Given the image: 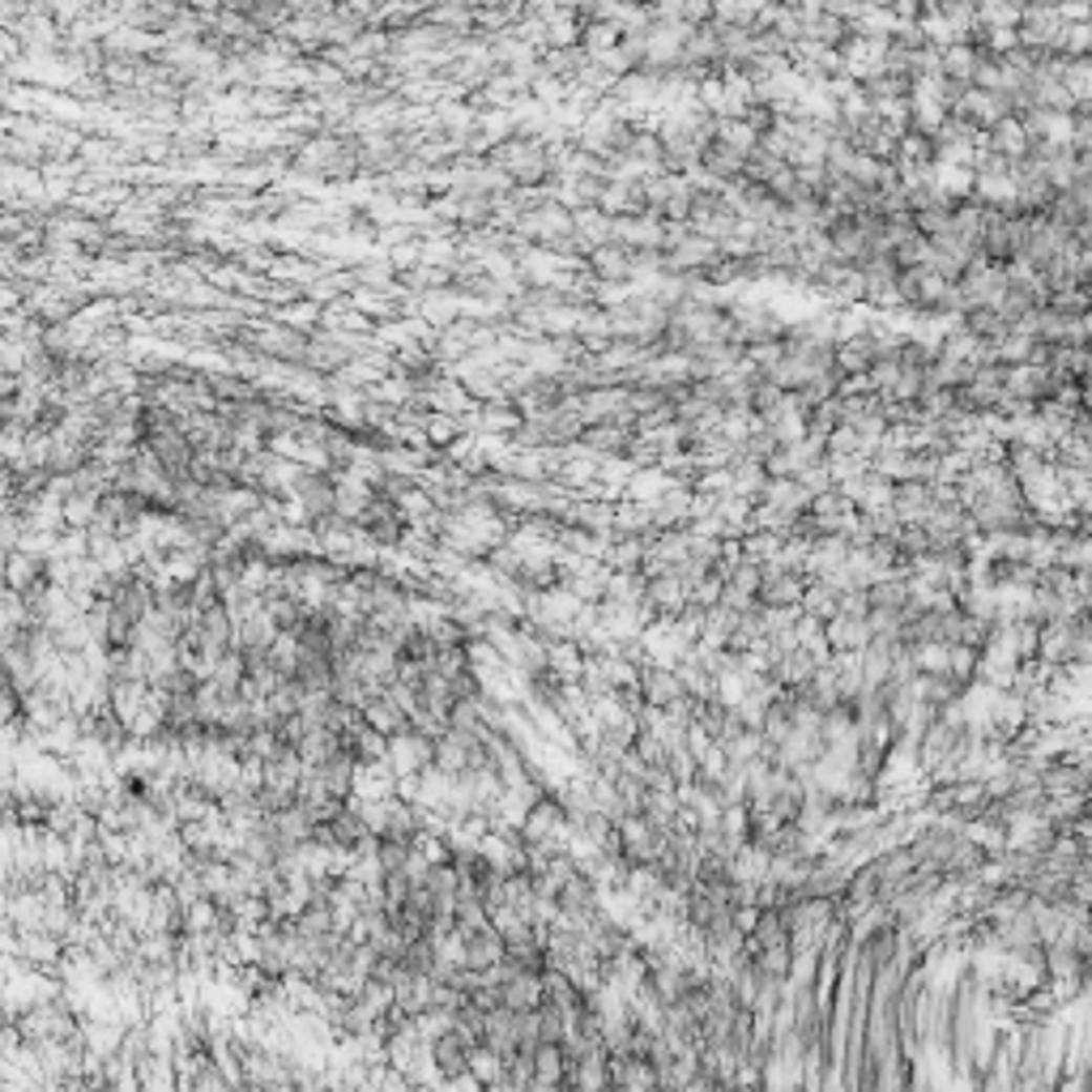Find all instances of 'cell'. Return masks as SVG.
<instances>
[{"label": "cell", "instance_id": "obj_1", "mask_svg": "<svg viewBox=\"0 0 1092 1092\" xmlns=\"http://www.w3.org/2000/svg\"><path fill=\"white\" fill-rule=\"evenodd\" d=\"M615 841H619V854L631 862V866H649L654 854H658V841H662V828L640 815V811H627L619 823H615Z\"/></svg>", "mask_w": 1092, "mask_h": 1092}, {"label": "cell", "instance_id": "obj_2", "mask_svg": "<svg viewBox=\"0 0 1092 1092\" xmlns=\"http://www.w3.org/2000/svg\"><path fill=\"white\" fill-rule=\"evenodd\" d=\"M636 687H640L645 709H675V704L687 695L679 670L666 666V662H645V666H640V670H636Z\"/></svg>", "mask_w": 1092, "mask_h": 1092}, {"label": "cell", "instance_id": "obj_3", "mask_svg": "<svg viewBox=\"0 0 1092 1092\" xmlns=\"http://www.w3.org/2000/svg\"><path fill=\"white\" fill-rule=\"evenodd\" d=\"M823 640H828L832 654H858L871 640V623H866V615H841L837 611L823 623Z\"/></svg>", "mask_w": 1092, "mask_h": 1092}, {"label": "cell", "instance_id": "obj_4", "mask_svg": "<svg viewBox=\"0 0 1092 1092\" xmlns=\"http://www.w3.org/2000/svg\"><path fill=\"white\" fill-rule=\"evenodd\" d=\"M679 14H683L687 22H704V18L713 14V0H683V5H679Z\"/></svg>", "mask_w": 1092, "mask_h": 1092}]
</instances>
